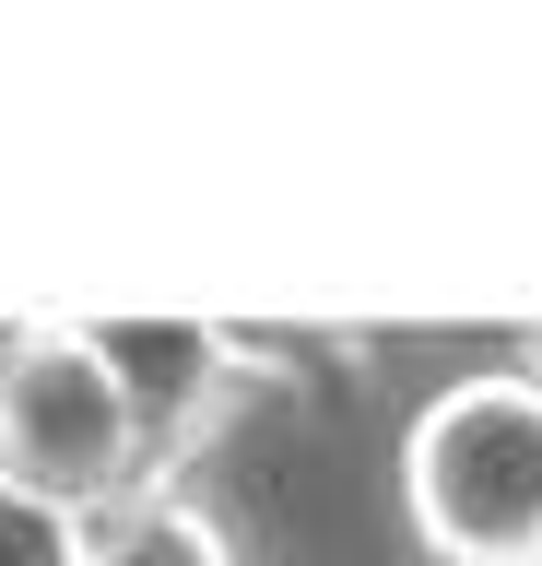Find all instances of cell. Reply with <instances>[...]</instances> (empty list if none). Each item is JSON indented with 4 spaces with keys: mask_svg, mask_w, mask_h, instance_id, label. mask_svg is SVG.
<instances>
[{
    "mask_svg": "<svg viewBox=\"0 0 542 566\" xmlns=\"http://www.w3.org/2000/svg\"><path fill=\"white\" fill-rule=\"evenodd\" d=\"M401 520L425 566H531L542 555V366H460L401 413Z\"/></svg>",
    "mask_w": 542,
    "mask_h": 566,
    "instance_id": "1",
    "label": "cell"
},
{
    "mask_svg": "<svg viewBox=\"0 0 542 566\" xmlns=\"http://www.w3.org/2000/svg\"><path fill=\"white\" fill-rule=\"evenodd\" d=\"M153 424L118 378V354L95 318H36L24 331V366L0 389V484L47 495L72 520H107L130 484H153Z\"/></svg>",
    "mask_w": 542,
    "mask_h": 566,
    "instance_id": "2",
    "label": "cell"
},
{
    "mask_svg": "<svg viewBox=\"0 0 542 566\" xmlns=\"http://www.w3.org/2000/svg\"><path fill=\"white\" fill-rule=\"evenodd\" d=\"M95 566H259V543H248V520L213 507L189 472H153V484H130L107 520H95Z\"/></svg>",
    "mask_w": 542,
    "mask_h": 566,
    "instance_id": "3",
    "label": "cell"
},
{
    "mask_svg": "<svg viewBox=\"0 0 542 566\" xmlns=\"http://www.w3.org/2000/svg\"><path fill=\"white\" fill-rule=\"evenodd\" d=\"M0 566H95V520L47 507V495L0 484Z\"/></svg>",
    "mask_w": 542,
    "mask_h": 566,
    "instance_id": "4",
    "label": "cell"
},
{
    "mask_svg": "<svg viewBox=\"0 0 542 566\" xmlns=\"http://www.w3.org/2000/svg\"><path fill=\"white\" fill-rule=\"evenodd\" d=\"M24 331H36V318H0V389H12V366H24Z\"/></svg>",
    "mask_w": 542,
    "mask_h": 566,
    "instance_id": "5",
    "label": "cell"
},
{
    "mask_svg": "<svg viewBox=\"0 0 542 566\" xmlns=\"http://www.w3.org/2000/svg\"><path fill=\"white\" fill-rule=\"evenodd\" d=\"M531 566H542V555H531Z\"/></svg>",
    "mask_w": 542,
    "mask_h": 566,
    "instance_id": "6",
    "label": "cell"
}]
</instances>
